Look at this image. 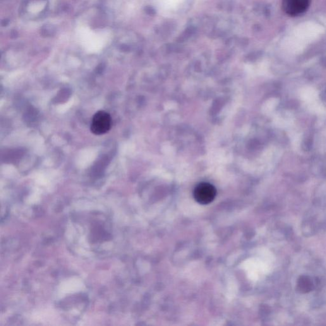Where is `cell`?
<instances>
[{
	"label": "cell",
	"instance_id": "6da1fadb",
	"mask_svg": "<svg viewBox=\"0 0 326 326\" xmlns=\"http://www.w3.org/2000/svg\"><path fill=\"white\" fill-rule=\"evenodd\" d=\"M112 126V118L108 112L100 110L93 116L91 131L96 135H102L109 132Z\"/></svg>",
	"mask_w": 326,
	"mask_h": 326
},
{
	"label": "cell",
	"instance_id": "7a4b0ae2",
	"mask_svg": "<svg viewBox=\"0 0 326 326\" xmlns=\"http://www.w3.org/2000/svg\"><path fill=\"white\" fill-rule=\"evenodd\" d=\"M216 195V189L212 184L207 182L199 184L194 191V197L201 205H208L212 203Z\"/></svg>",
	"mask_w": 326,
	"mask_h": 326
},
{
	"label": "cell",
	"instance_id": "3957f363",
	"mask_svg": "<svg viewBox=\"0 0 326 326\" xmlns=\"http://www.w3.org/2000/svg\"><path fill=\"white\" fill-rule=\"evenodd\" d=\"M311 0H282V8L289 16L296 17L305 13Z\"/></svg>",
	"mask_w": 326,
	"mask_h": 326
},
{
	"label": "cell",
	"instance_id": "277c9868",
	"mask_svg": "<svg viewBox=\"0 0 326 326\" xmlns=\"http://www.w3.org/2000/svg\"><path fill=\"white\" fill-rule=\"evenodd\" d=\"M298 286L301 291L306 292L311 291L312 289V283L308 277H302L299 280Z\"/></svg>",
	"mask_w": 326,
	"mask_h": 326
}]
</instances>
